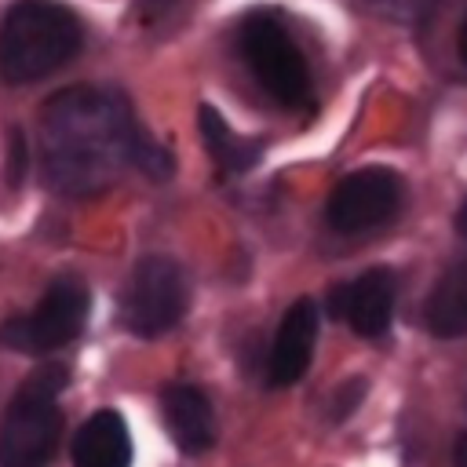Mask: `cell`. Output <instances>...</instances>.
I'll return each mask as SVG.
<instances>
[{
  "label": "cell",
  "instance_id": "1",
  "mask_svg": "<svg viewBox=\"0 0 467 467\" xmlns=\"http://www.w3.org/2000/svg\"><path fill=\"white\" fill-rule=\"evenodd\" d=\"M146 131L139 128L124 95L77 84L51 95L40 109L44 175L66 197H88L106 190L128 164Z\"/></svg>",
  "mask_w": 467,
  "mask_h": 467
},
{
  "label": "cell",
  "instance_id": "2",
  "mask_svg": "<svg viewBox=\"0 0 467 467\" xmlns=\"http://www.w3.org/2000/svg\"><path fill=\"white\" fill-rule=\"evenodd\" d=\"M84 44V22L58 0H15L0 18V77L29 84L62 69Z\"/></svg>",
  "mask_w": 467,
  "mask_h": 467
},
{
  "label": "cell",
  "instance_id": "3",
  "mask_svg": "<svg viewBox=\"0 0 467 467\" xmlns=\"http://www.w3.org/2000/svg\"><path fill=\"white\" fill-rule=\"evenodd\" d=\"M66 365H36L11 398L0 423V467H47L62 434L58 390L66 387Z\"/></svg>",
  "mask_w": 467,
  "mask_h": 467
},
{
  "label": "cell",
  "instance_id": "4",
  "mask_svg": "<svg viewBox=\"0 0 467 467\" xmlns=\"http://www.w3.org/2000/svg\"><path fill=\"white\" fill-rule=\"evenodd\" d=\"M241 55L248 62V69L255 73L259 88L288 106V109H299L306 106L310 99V69H306V58L299 51V44L292 40L288 26L281 22V15L274 11H252L244 22H241Z\"/></svg>",
  "mask_w": 467,
  "mask_h": 467
},
{
  "label": "cell",
  "instance_id": "5",
  "mask_svg": "<svg viewBox=\"0 0 467 467\" xmlns=\"http://www.w3.org/2000/svg\"><path fill=\"white\" fill-rule=\"evenodd\" d=\"M88 310H91V296H88L84 281L73 274H62L44 288L40 303L29 314L0 325V343L26 350V354L62 350L66 343H73L80 336Z\"/></svg>",
  "mask_w": 467,
  "mask_h": 467
},
{
  "label": "cell",
  "instance_id": "6",
  "mask_svg": "<svg viewBox=\"0 0 467 467\" xmlns=\"http://www.w3.org/2000/svg\"><path fill=\"white\" fill-rule=\"evenodd\" d=\"M186 314V277L175 259L146 255L131 270L120 296V321L128 332L153 339L179 325Z\"/></svg>",
  "mask_w": 467,
  "mask_h": 467
},
{
  "label": "cell",
  "instance_id": "7",
  "mask_svg": "<svg viewBox=\"0 0 467 467\" xmlns=\"http://www.w3.org/2000/svg\"><path fill=\"white\" fill-rule=\"evenodd\" d=\"M401 197H405L401 175L372 164L336 182V190L328 193L325 215L336 234H368L387 219H394V212L401 208Z\"/></svg>",
  "mask_w": 467,
  "mask_h": 467
},
{
  "label": "cell",
  "instance_id": "8",
  "mask_svg": "<svg viewBox=\"0 0 467 467\" xmlns=\"http://www.w3.org/2000/svg\"><path fill=\"white\" fill-rule=\"evenodd\" d=\"M394 299H398V281L387 266H372L361 277L336 285L328 296L332 317H343L358 336L379 339L390 328L394 317Z\"/></svg>",
  "mask_w": 467,
  "mask_h": 467
},
{
  "label": "cell",
  "instance_id": "9",
  "mask_svg": "<svg viewBox=\"0 0 467 467\" xmlns=\"http://www.w3.org/2000/svg\"><path fill=\"white\" fill-rule=\"evenodd\" d=\"M314 339H317V306L310 299H296L274 332L270 358H266V379L274 387L296 383L310 365Z\"/></svg>",
  "mask_w": 467,
  "mask_h": 467
},
{
  "label": "cell",
  "instance_id": "10",
  "mask_svg": "<svg viewBox=\"0 0 467 467\" xmlns=\"http://www.w3.org/2000/svg\"><path fill=\"white\" fill-rule=\"evenodd\" d=\"M161 412H164V427L175 438V445L182 452H204L215 441V412L212 401L190 387V383H171L161 394Z\"/></svg>",
  "mask_w": 467,
  "mask_h": 467
},
{
  "label": "cell",
  "instance_id": "11",
  "mask_svg": "<svg viewBox=\"0 0 467 467\" xmlns=\"http://www.w3.org/2000/svg\"><path fill=\"white\" fill-rule=\"evenodd\" d=\"M73 467H128L131 463V438L120 412L102 409L91 412L73 434Z\"/></svg>",
  "mask_w": 467,
  "mask_h": 467
},
{
  "label": "cell",
  "instance_id": "12",
  "mask_svg": "<svg viewBox=\"0 0 467 467\" xmlns=\"http://www.w3.org/2000/svg\"><path fill=\"white\" fill-rule=\"evenodd\" d=\"M427 328L441 339L467 336V255L438 277L427 299Z\"/></svg>",
  "mask_w": 467,
  "mask_h": 467
},
{
  "label": "cell",
  "instance_id": "13",
  "mask_svg": "<svg viewBox=\"0 0 467 467\" xmlns=\"http://www.w3.org/2000/svg\"><path fill=\"white\" fill-rule=\"evenodd\" d=\"M201 135H204V146H208V153H212V161L226 171V175H237V171H248L255 161H259V142H252V139H241L226 120H223V113L219 109H212V106H201Z\"/></svg>",
  "mask_w": 467,
  "mask_h": 467
},
{
  "label": "cell",
  "instance_id": "14",
  "mask_svg": "<svg viewBox=\"0 0 467 467\" xmlns=\"http://www.w3.org/2000/svg\"><path fill=\"white\" fill-rule=\"evenodd\" d=\"M22 175H26V139L15 128L11 131V153H7V179H11V186H18Z\"/></svg>",
  "mask_w": 467,
  "mask_h": 467
},
{
  "label": "cell",
  "instance_id": "15",
  "mask_svg": "<svg viewBox=\"0 0 467 467\" xmlns=\"http://www.w3.org/2000/svg\"><path fill=\"white\" fill-rule=\"evenodd\" d=\"M175 4L179 0H139V15H142V22H161Z\"/></svg>",
  "mask_w": 467,
  "mask_h": 467
},
{
  "label": "cell",
  "instance_id": "16",
  "mask_svg": "<svg viewBox=\"0 0 467 467\" xmlns=\"http://www.w3.org/2000/svg\"><path fill=\"white\" fill-rule=\"evenodd\" d=\"M452 467H467V434H460L456 452H452Z\"/></svg>",
  "mask_w": 467,
  "mask_h": 467
},
{
  "label": "cell",
  "instance_id": "17",
  "mask_svg": "<svg viewBox=\"0 0 467 467\" xmlns=\"http://www.w3.org/2000/svg\"><path fill=\"white\" fill-rule=\"evenodd\" d=\"M456 230H460V237H467V201H463L460 212H456Z\"/></svg>",
  "mask_w": 467,
  "mask_h": 467
},
{
  "label": "cell",
  "instance_id": "18",
  "mask_svg": "<svg viewBox=\"0 0 467 467\" xmlns=\"http://www.w3.org/2000/svg\"><path fill=\"white\" fill-rule=\"evenodd\" d=\"M460 58H463V66H467V18H463V26H460Z\"/></svg>",
  "mask_w": 467,
  "mask_h": 467
},
{
  "label": "cell",
  "instance_id": "19",
  "mask_svg": "<svg viewBox=\"0 0 467 467\" xmlns=\"http://www.w3.org/2000/svg\"><path fill=\"white\" fill-rule=\"evenodd\" d=\"M376 4H387V7H405V4H412V0H376Z\"/></svg>",
  "mask_w": 467,
  "mask_h": 467
}]
</instances>
